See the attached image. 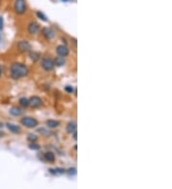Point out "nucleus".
<instances>
[{
  "label": "nucleus",
  "instance_id": "obj_1",
  "mask_svg": "<svg viewBox=\"0 0 172 189\" xmlns=\"http://www.w3.org/2000/svg\"><path fill=\"white\" fill-rule=\"evenodd\" d=\"M30 73L29 67L23 62H19V61H16V62H13L10 65V68H9V75H10V78L18 80L21 79L23 78H26Z\"/></svg>",
  "mask_w": 172,
  "mask_h": 189
},
{
  "label": "nucleus",
  "instance_id": "obj_2",
  "mask_svg": "<svg viewBox=\"0 0 172 189\" xmlns=\"http://www.w3.org/2000/svg\"><path fill=\"white\" fill-rule=\"evenodd\" d=\"M13 10L16 16H24L28 12V4L26 0H13Z\"/></svg>",
  "mask_w": 172,
  "mask_h": 189
},
{
  "label": "nucleus",
  "instance_id": "obj_3",
  "mask_svg": "<svg viewBox=\"0 0 172 189\" xmlns=\"http://www.w3.org/2000/svg\"><path fill=\"white\" fill-rule=\"evenodd\" d=\"M20 123H21V125L26 127V128L32 129V128H35V127L38 125V121L36 119H35V117H23L20 120Z\"/></svg>",
  "mask_w": 172,
  "mask_h": 189
},
{
  "label": "nucleus",
  "instance_id": "obj_4",
  "mask_svg": "<svg viewBox=\"0 0 172 189\" xmlns=\"http://www.w3.org/2000/svg\"><path fill=\"white\" fill-rule=\"evenodd\" d=\"M40 65H41V68H42L45 72H51V71H53L55 68L54 59L49 58V56H46V58H43L41 59Z\"/></svg>",
  "mask_w": 172,
  "mask_h": 189
},
{
  "label": "nucleus",
  "instance_id": "obj_5",
  "mask_svg": "<svg viewBox=\"0 0 172 189\" xmlns=\"http://www.w3.org/2000/svg\"><path fill=\"white\" fill-rule=\"evenodd\" d=\"M40 31V25L35 20H31L27 24V32L30 35H36Z\"/></svg>",
  "mask_w": 172,
  "mask_h": 189
},
{
  "label": "nucleus",
  "instance_id": "obj_6",
  "mask_svg": "<svg viewBox=\"0 0 172 189\" xmlns=\"http://www.w3.org/2000/svg\"><path fill=\"white\" fill-rule=\"evenodd\" d=\"M16 49L18 52H20L22 54H27V53H30L32 51V46L29 41L19 40L16 43Z\"/></svg>",
  "mask_w": 172,
  "mask_h": 189
},
{
  "label": "nucleus",
  "instance_id": "obj_7",
  "mask_svg": "<svg viewBox=\"0 0 172 189\" xmlns=\"http://www.w3.org/2000/svg\"><path fill=\"white\" fill-rule=\"evenodd\" d=\"M40 32H41V35L44 37V39L47 40V41H50V40L54 39L55 36V30L53 29V28H51V27H44V28H42L41 31H40Z\"/></svg>",
  "mask_w": 172,
  "mask_h": 189
},
{
  "label": "nucleus",
  "instance_id": "obj_8",
  "mask_svg": "<svg viewBox=\"0 0 172 189\" xmlns=\"http://www.w3.org/2000/svg\"><path fill=\"white\" fill-rule=\"evenodd\" d=\"M55 53L58 56H61V58H67L70 54V50H69L68 47L65 44H60L58 45L57 48H55Z\"/></svg>",
  "mask_w": 172,
  "mask_h": 189
},
{
  "label": "nucleus",
  "instance_id": "obj_9",
  "mask_svg": "<svg viewBox=\"0 0 172 189\" xmlns=\"http://www.w3.org/2000/svg\"><path fill=\"white\" fill-rule=\"evenodd\" d=\"M42 104H43L42 100L38 96H32L29 98V105L32 108H38L42 106Z\"/></svg>",
  "mask_w": 172,
  "mask_h": 189
},
{
  "label": "nucleus",
  "instance_id": "obj_10",
  "mask_svg": "<svg viewBox=\"0 0 172 189\" xmlns=\"http://www.w3.org/2000/svg\"><path fill=\"white\" fill-rule=\"evenodd\" d=\"M8 130L11 132V133H13V134H19L21 132V129L20 127L16 125V124H13V123H7L6 124Z\"/></svg>",
  "mask_w": 172,
  "mask_h": 189
},
{
  "label": "nucleus",
  "instance_id": "obj_11",
  "mask_svg": "<svg viewBox=\"0 0 172 189\" xmlns=\"http://www.w3.org/2000/svg\"><path fill=\"white\" fill-rule=\"evenodd\" d=\"M10 114L13 117H19L22 115V109L20 107H17V106H13L11 109H10Z\"/></svg>",
  "mask_w": 172,
  "mask_h": 189
},
{
  "label": "nucleus",
  "instance_id": "obj_12",
  "mask_svg": "<svg viewBox=\"0 0 172 189\" xmlns=\"http://www.w3.org/2000/svg\"><path fill=\"white\" fill-rule=\"evenodd\" d=\"M66 131H67V133H69V134H73L74 132H76L77 131L76 122H74V121L68 122V124L66 125Z\"/></svg>",
  "mask_w": 172,
  "mask_h": 189
},
{
  "label": "nucleus",
  "instance_id": "obj_13",
  "mask_svg": "<svg viewBox=\"0 0 172 189\" xmlns=\"http://www.w3.org/2000/svg\"><path fill=\"white\" fill-rule=\"evenodd\" d=\"M59 124H60V122L58 120H46V125H47V127H49V128H51V129L57 128V127L59 126Z\"/></svg>",
  "mask_w": 172,
  "mask_h": 189
},
{
  "label": "nucleus",
  "instance_id": "obj_14",
  "mask_svg": "<svg viewBox=\"0 0 172 189\" xmlns=\"http://www.w3.org/2000/svg\"><path fill=\"white\" fill-rule=\"evenodd\" d=\"M44 158L48 162H55V156L52 151H48V152H46L44 154Z\"/></svg>",
  "mask_w": 172,
  "mask_h": 189
},
{
  "label": "nucleus",
  "instance_id": "obj_15",
  "mask_svg": "<svg viewBox=\"0 0 172 189\" xmlns=\"http://www.w3.org/2000/svg\"><path fill=\"white\" fill-rule=\"evenodd\" d=\"M54 62H55V66H63L65 64V58H61V56H57L55 59H54Z\"/></svg>",
  "mask_w": 172,
  "mask_h": 189
},
{
  "label": "nucleus",
  "instance_id": "obj_16",
  "mask_svg": "<svg viewBox=\"0 0 172 189\" xmlns=\"http://www.w3.org/2000/svg\"><path fill=\"white\" fill-rule=\"evenodd\" d=\"M30 58L32 61H38V59H40V54L38 53V52H31L30 54Z\"/></svg>",
  "mask_w": 172,
  "mask_h": 189
},
{
  "label": "nucleus",
  "instance_id": "obj_17",
  "mask_svg": "<svg viewBox=\"0 0 172 189\" xmlns=\"http://www.w3.org/2000/svg\"><path fill=\"white\" fill-rule=\"evenodd\" d=\"M18 102H19V105H20V106L24 107V108H26V107L29 106V100H28L27 97H21Z\"/></svg>",
  "mask_w": 172,
  "mask_h": 189
},
{
  "label": "nucleus",
  "instance_id": "obj_18",
  "mask_svg": "<svg viewBox=\"0 0 172 189\" xmlns=\"http://www.w3.org/2000/svg\"><path fill=\"white\" fill-rule=\"evenodd\" d=\"M36 16H38L39 19H41L42 21H44V22H46V21H48V19H47V16H46L44 13H42V12H40V11H38L36 12Z\"/></svg>",
  "mask_w": 172,
  "mask_h": 189
},
{
  "label": "nucleus",
  "instance_id": "obj_19",
  "mask_svg": "<svg viewBox=\"0 0 172 189\" xmlns=\"http://www.w3.org/2000/svg\"><path fill=\"white\" fill-rule=\"evenodd\" d=\"M27 140L30 141V142H35L38 140V136L35 134H29L27 137Z\"/></svg>",
  "mask_w": 172,
  "mask_h": 189
},
{
  "label": "nucleus",
  "instance_id": "obj_20",
  "mask_svg": "<svg viewBox=\"0 0 172 189\" xmlns=\"http://www.w3.org/2000/svg\"><path fill=\"white\" fill-rule=\"evenodd\" d=\"M29 147L31 149H32V150H38V149L40 148V146L38 143H35V142H31L30 145H29Z\"/></svg>",
  "mask_w": 172,
  "mask_h": 189
},
{
  "label": "nucleus",
  "instance_id": "obj_21",
  "mask_svg": "<svg viewBox=\"0 0 172 189\" xmlns=\"http://www.w3.org/2000/svg\"><path fill=\"white\" fill-rule=\"evenodd\" d=\"M50 171H51V173H55V174H62V173H64V169H61V168H57V169H55V170L51 169Z\"/></svg>",
  "mask_w": 172,
  "mask_h": 189
},
{
  "label": "nucleus",
  "instance_id": "obj_22",
  "mask_svg": "<svg viewBox=\"0 0 172 189\" xmlns=\"http://www.w3.org/2000/svg\"><path fill=\"white\" fill-rule=\"evenodd\" d=\"M65 91H66L67 93H69V94H71V93L74 92V88L72 86H66V87H65Z\"/></svg>",
  "mask_w": 172,
  "mask_h": 189
},
{
  "label": "nucleus",
  "instance_id": "obj_23",
  "mask_svg": "<svg viewBox=\"0 0 172 189\" xmlns=\"http://www.w3.org/2000/svg\"><path fill=\"white\" fill-rule=\"evenodd\" d=\"M4 28V19L2 16H0V31H2Z\"/></svg>",
  "mask_w": 172,
  "mask_h": 189
},
{
  "label": "nucleus",
  "instance_id": "obj_24",
  "mask_svg": "<svg viewBox=\"0 0 172 189\" xmlns=\"http://www.w3.org/2000/svg\"><path fill=\"white\" fill-rule=\"evenodd\" d=\"M74 135H73V138H74V140H77V131L76 132H74V133H73Z\"/></svg>",
  "mask_w": 172,
  "mask_h": 189
},
{
  "label": "nucleus",
  "instance_id": "obj_25",
  "mask_svg": "<svg viewBox=\"0 0 172 189\" xmlns=\"http://www.w3.org/2000/svg\"><path fill=\"white\" fill-rule=\"evenodd\" d=\"M2 68L1 67H0V78H1V77H2Z\"/></svg>",
  "mask_w": 172,
  "mask_h": 189
},
{
  "label": "nucleus",
  "instance_id": "obj_26",
  "mask_svg": "<svg viewBox=\"0 0 172 189\" xmlns=\"http://www.w3.org/2000/svg\"><path fill=\"white\" fill-rule=\"evenodd\" d=\"M61 1H63V2H67V1H69V0H61Z\"/></svg>",
  "mask_w": 172,
  "mask_h": 189
},
{
  "label": "nucleus",
  "instance_id": "obj_27",
  "mask_svg": "<svg viewBox=\"0 0 172 189\" xmlns=\"http://www.w3.org/2000/svg\"><path fill=\"white\" fill-rule=\"evenodd\" d=\"M0 1H1V0H0Z\"/></svg>",
  "mask_w": 172,
  "mask_h": 189
},
{
  "label": "nucleus",
  "instance_id": "obj_28",
  "mask_svg": "<svg viewBox=\"0 0 172 189\" xmlns=\"http://www.w3.org/2000/svg\"><path fill=\"white\" fill-rule=\"evenodd\" d=\"M0 135H1V134H0Z\"/></svg>",
  "mask_w": 172,
  "mask_h": 189
}]
</instances>
